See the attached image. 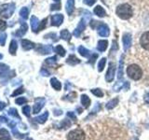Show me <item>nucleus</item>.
<instances>
[{
    "mask_svg": "<svg viewBox=\"0 0 149 140\" xmlns=\"http://www.w3.org/2000/svg\"><path fill=\"white\" fill-rule=\"evenodd\" d=\"M116 15L122 20H128L132 16L133 11L129 4H122L116 8Z\"/></svg>",
    "mask_w": 149,
    "mask_h": 140,
    "instance_id": "obj_1",
    "label": "nucleus"
},
{
    "mask_svg": "<svg viewBox=\"0 0 149 140\" xmlns=\"http://www.w3.org/2000/svg\"><path fill=\"white\" fill-rule=\"evenodd\" d=\"M127 73H128V76L130 78H132L133 80H139L143 76V71L141 67L134 64L129 65L127 68Z\"/></svg>",
    "mask_w": 149,
    "mask_h": 140,
    "instance_id": "obj_2",
    "label": "nucleus"
},
{
    "mask_svg": "<svg viewBox=\"0 0 149 140\" xmlns=\"http://www.w3.org/2000/svg\"><path fill=\"white\" fill-rule=\"evenodd\" d=\"M15 4L14 3H8V4H3L0 6V15L3 18L8 19L12 16V14L15 11Z\"/></svg>",
    "mask_w": 149,
    "mask_h": 140,
    "instance_id": "obj_3",
    "label": "nucleus"
},
{
    "mask_svg": "<svg viewBox=\"0 0 149 140\" xmlns=\"http://www.w3.org/2000/svg\"><path fill=\"white\" fill-rule=\"evenodd\" d=\"M67 140H85V133L81 129H76L69 132Z\"/></svg>",
    "mask_w": 149,
    "mask_h": 140,
    "instance_id": "obj_4",
    "label": "nucleus"
},
{
    "mask_svg": "<svg viewBox=\"0 0 149 140\" xmlns=\"http://www.w3.org/2000/svg\"><path fill=\"white\" fill-rule=\"evenodd\" d=\"M46 104V99L43 97H39L36 98L35 100V105L33 106V113L34 114H37L39 113L40 110L43 108V106Z\"/></svg>",
    "mask_w": 149,
    "mask_h": 140,
    "instance_id": "obj_5",
    "label": "nucleus"
},
{
    "mask_svg": "<svg viewBox=\"0 0 149 140\" xmlns=\"http://www.w3.org/2000/svg\"><path fill=\"white\" fill-rule=\"evenodd\" d=\"M115 72H116V65L114 63L110 62L108 64V70H107L105 75V80L107 82H112L115 78Z\"/></svg>",
    "mask_w": 149,
    "mask_h": 140,
    "instance_id": "obj_6",
    "label": "nucleus"
},
{
    "mask_svg": "<svg viewBox=\"0 0 149 140\" xmlns=\"http://www.w3.org/2000/svg\"><path fill=\"white\" fill-rule=\"evenodd\" d=\"M85 28H86V19L85 18H82L81 20H80V22H78V25L76 28V30L74 31V36L78 37L79 36L81 35V33L84 30H85Z\"/></svg>",
    "mask_w": 149,
    "mask_h": 140,
    "instance_id": "obj_7",
    "label": "nucleus"
},
{
    "mask_svg": "<svg viewBox=\"0 0 149 140\" xmlns=\"http://www.w3.org/2000/svg\"><path fill=\"white\" fill-rule=\"evenodd\" d=\"M122 42H123V48L124 50L127 51L132 43V35L130 34H124L122 37Z\"/></svg>",
    "mask_w": 149,
    "mask_h": 140,
    "instance_id": "obj_8",
    "label": "nucleus"
},
{
    "mask_svg": "<svg viewBox=\"0 0 149 140\" xmlns=\"http://www.w3.org/2000/svg\"><path fill=\"white\" fill-rule=\"evenodd\" d=\"M140 43L144 50H149V31L143 33L140 38Z\"/></svg>",
    "mask_w": 149,
    "mask_h": 140,
    "instance_id": "obj_9",
    "label": "nucleus"
},
{
    "mask_svg": "<svg viewBox=\"0 0 149 140\" xmlns=\"http://www.w3.org/2000/svg\"><path fill=\"white\" fill-rule=\"evenodd\" d=\"M36 50L38 51L41 54H49L50 52H52L53 50V47L51 45H42L39 44V46L37 47Z\"/></svg>",
    "mask_w": 149,
    "mask_h": 140,
    "instance_id": "obj_10",
    "label": "nucleus"
},
{
    "mask_svg": "<svg viewBox=\"0 0 149 140\" xmlns=\"http://www.w3.org/2000/svg\"><path fill=\"white\" fill-rule=\"evenodd\" d=\"M63 22V14H55L51 17V25L53 26H60Z\"/></svg>",
    "mask_w": 149,
    "mask_h": 140,
    "instance_id": "obj_11",
    "label": "nucleus"
},
{
    "mask_svg": "<svg viewBox=\"0 0 149 140\" xmlns=\"http://www.w3.org/2000/svg\"><path fill=\"white\" fill-rule=\"evenodd\" d=\"M109 28L104 23H101V24L98 26V34L101 36H109Z\"/></svg>",
    "mask_w": 149,
    "mask_h": 140,
    "instance_id": "obj_12",
    "label": "nucleus"
},
{
    "mask_svg": "<svg viewBox=\"0 0 149 140\" xmlns=\"http://www.w3.org/2000/svg\"><path fill=\"white\" fill-rule=\"evenodd\" d=\"M9 72V67L8 65L5 64H0V78H8V75H10L11 73H13V71Z\"/></svg>",
    "mask_w": 149,
    "mask_h": 140,
    "instance_id": "obj_13",
    "label": "nucleus"
},
{
    "mask_svg": "<svg viewBox=\"0 0 149 140\" xmlns=\"http://www.w3.org/2000/svg\"><path fill=\"white\" fill-rule=\"evenodd\" d=\"M39 25H40V22H39L38 19H37L36 16H32L31 17V27H32V30L34 31L35 33L38 32Z\"/></svg>",
    "mask_w": 149,
    "mask_h": 140,
    "instance_id": "obj_14",
    "label": "nucleus"
},
{
    "mask_svg": "<svg viewBox=\"0 0 149 140\" xmlns=\"http://www.w3.org/2000/svg\"><path fill=\"white\" fill-rule=\"evenodd\" d=\"M27 29H28V26L26 24V22H21V27H20V29H19L16 33H15V36H19V37H21L22 36H24L25 35V33L27 32Z\"/></svg>",
    "mask_w": 149,
    "mask_h": 140,
    "instance_id": "obj_15",
    "label": "nucleus"
},
{
    "mask_svg": "<svg viewBox=\"0 0 149 140\" xmlns=\"http://www.w3.org/2000/svg\"><path fill=\"white\" fill-rule=\"evenodd\" d=\"M22 47L24 50H29L35 48V43H33L32 41L27 40V39H22Z\"/></svg>",
    "mask_w": 149,
    "mask_h": 140,
    "instance_id": "obj_16",
    "label": "nucleus"
},
{
    "mask_svg": "<svg viewBox=\"0 0 149 140\" xmlns=\"http://www.w3.org/2000/svg\"><path fill=\"white\" fill-rule=\"evenodd\" d=\"M126 89V90H128V89L130 88V83L129 82H127V81H124V82H122V83H121V82H118V83H116V85L114 86V90L116 91V92H118V91H120L121 90V89Z\"/></svg>",
    "mask_w": 149,
    "mask_h": 140,
    "instance_id": "obj_17",
    "label": "nucleus"
},
{
    "mask_svg": "<svg viewBox=\"0 0 149 140\" xmlns=\"http://www.w3.org/2000/svg\"><path fill=\"white\" fill-rule=\"evenodd\" d=\"M49 118V112L48 111H46L44 114H42L41 116H38V117H36V118H35V121H36L37 123H40V124H43L45 123L47 120H48Z\"/></svg>",
    "mask_w": 149,
    "mask_h": 140,
    "instance_id": "obj_18",
    "label": "nucleus"
},
{
    "mask_svg": "<svg viewBox=\"0 0 149 140\" xmlns=\"http://www.w3.org/2000/svg\"><path fill=\"white\" fill-rule=\"evenodd\" d=\"M74 10V0H67L66 2V12L68 13V15L73 14Z\"/></svg>",
    "mask_w": 149,
    "mask_h": 140,
    "instance_id": "obj_19",
    "label": "nucleus"
},
{
    "mask_svg": "<svg viewBox=\"0 0 149 140\" xmlns=\"http://www.w3.org/2000/svg\"><path fill=\"white\" fill-rule=\"evenodd\" d=\"M50 84H51V86H52V88L56 91H60L61 89H62V83H61L56 78H52L50 79Z\"/></svg>",
    "mask_w": 149,
    "mask_h": 140,
    "instance_id": "obj_20",
    "label": "nucleus"
},
{
    "mask_svg": "<svg viewBox=\"0 0 149 140\" xmlns=\"http://www.w3.org/2000/svg\"><path fill=\"white\" fill-rule=\"evenodd\" d=\"M0 140H11V136L8 130L0 129Z\"/></svg>",
    "mask_w": 149,
    "mask_h": 140,
    "instance_id": "obj_21",
    "label": "nucleus"
},
{
    "mask_svg": "<svg viewBox=\"0 0 149 140\" xmlns=\"http://www.w3.org/2000/svg\"><path fill=\"white\" fill-rule=\"evenodd\" d=\"M66 63L70 65H76L77 64L80 63V60H79L78 58H77V56H74V55H70L69 57L67 58L66 60Z\"/></svg>",
    "mask_w": 149,
    "mask_h": 140,
    "instance_id": "obj_22",
    "label": "nucleus"
},
{
    "mask_svg": "<svg viewBox=\"0 0 149 140\" xmlns=\"http://www.w3.org/2000/svg\"><path fill=\"white\" fill-rule=\"evenodd\" d=\"M81 104L83 106L84 108H88L91 105V99L87 94H83L81 95Z\"/></svg>",
    "mask_w": 149,
    "mask_h": 140,
    "instance_id": "obj_23",
    "label": "nucleus"
},
{
    "mask_svg": "<svg viewBox=\"0 0 149 140\" xmlns=\"http://www.w3.org/2000/svg\"><path fill=\"white\" fill-rule=\"evenodd\" d=\"M17 48H18V45H17V41L15 39H12L10 42V45H9V53L11 55H15L16 54V51H17Z\"/></svg>",
    "mask_w": 149,
    "mask_h": 140,
    "instance_id": "obj_24",
    "label": "nucleus"
},
{
    "mask_svg": "<svg viewBox=\"0 0 149 140\" xmlns=\"http://www.w3.org/2000/svg\"><path fill=\"white\" fill-rule=\"evenodd\" d=\"M107 46H108V41L107 40H100L99 42H98L97 50L99 51H104L107 49Z\"/></svg>",
    "mask_w": 149,
    "mask_h": 140,
    "instance_id": "obj_25",
    "label": "nucleus"
},
{
    "mask_svg": "<svg viewBox=\"0 0 149 140\" xmlns=\"http://www.w3.org/2000/svg\"><path fill=\"white\" fill-rule=\"evenodd\" d=\"M123 65H124V55L121 56L120 61H119V67H118V79L123 78Z\"/></svg>",
    "mask_w": 149,
    "mask_h": 140,
    "instance_id": "obj_26",
    "label": "nucleus"
},
{
    "mask_svg": "<svg viewBox=\"0 0 149 140\" xmlns=\"http://www.w3.org/2000/svg\"><path fill=\"white\" fill-rule=\"evenodd\" d=\"M94 13L96 14L97 16H99L101 18L104 17L106 15V12L104 10V8L101 7V6H97L96 8H94Z\"/></svg>",
    "mask_w": 149,
    "mask_h": 140,
    "instance_id": "obj_27",
    "label": "nucleus"
},
{
    "mask_svg": "<svg viewBox=\"0 0 149 140\" xmlns=\"http://www.w3.org/2000/svg\"><path fill=\"white\" fill-rule=\"evenodd\" d=\"M78 52L81 56H83V57H88V56L91 55V51L88 50V49H86L85 47H83V46H79L78 47Z\"/></svg>",
    "mask_w": 149,
    "mask_h": 140,
    "instance_id": "obj_28",
    "label": "nucleus"
},
{
    "mask_svg": "<svg viewBox=\"0 0 149 140\" xmlns=\"http://www.w3.org/2000/svg\"><path fill=\"white\" fill-rule=\"evenodd\" d=\"M118 104V98H114V99L110 100L107 104L105 105V107L107 109H112Z\"/></svg>",
    "mask_w": 149,
    "mask_h": 140,
    "instance_id": "obj_29",
    "label": "nucleus"
},
{
    "mask_svg": "<svg viewBox=\"0 0 149 140\" xmlns=\"http://www.w3.org/2000/svg\"><path fill=\"white\" fill-rule=\"evenodd\" d=\"M61 37H62V38L65 41H69L70 39H71V34H70L68 30L63 29V30L61 31Z\"/></svg>",
    "mask_w": 149,
    "mask_h": 140,
    "instance_id": "obj_30",
    "label": "nucleus"
},
{
    "mask_svg": "<svg viewBox=\"0 0 149 140\" xmlns=\"http://www.w3.org/2000/svg\"><path fill=\"white\" fill-rule=\"evenodd\" d=\"M8 115L9 116H11V117H13V118H16V119H18V120H20L21 118H20V116H19V114H18V111H17V109L15 108V107H11V108H9V110H8Z\"/></svg>",
    "mask_w": 149,
    "mask_h": 140,
    "instance_id": "obj_31",
    "label": "nucleus"
},
{
    "mask_svg": "<svg viewBox=\"0 0 149 140\" xmlns=\"http://www.w3.org/2000/svg\"><path fill=\"white\" fill-rule=\"evenodd\" d=\"M57 63V57L56 56H52V57H49L48 59H46V64L50 66H54Z\"/></svg>",
    "mask_w": 149,
    "mask_h": 140,
    "instance_id": "obj_32",
    "label": "nucleus"
},
{
    "mask_svg": "<svg viewBox=\"0 0 149 140\" xmlns=\"http://www.w3.org/2000/svg\"><path fill=\"white\" fill-rule=\"evenodd\" d=\"M105 64H106V58H102L100 61H99V64H98V71L99 72H102V70H104V66H105Z\"/></svg>",
    "mask_w": 149,
    "mask_h": 140,
    "instance_id": "obj_33",
    "label": "nucleus"
},
{
    "mask_svg": "<svg viewBox=\"0 0 149 140\" xmlns=\"http://www.w3.org/2000/svg\"><path fill=\"white\" fill-rule=\"evenodd\" d=\"M55 51H56V52H57L60 56H62V57L65 56V53H66V51H65V50H64L61 45H58L57 47H56V48H55Z\"/></svg>",
    "mask_w": 149,
    "mask_h": 140,
    "instance_id": "obj_34",
    "label": "nucleus"
},
{
    "mask_svg": "<svg viewBox=\"0 0 149 140\" xmlns=\"http://www.w3.org/2000/svg\"><path fill=\"white\" fill-rule=\"evenodd\" d=\"M20 15L22 18L23 19H27L28 18V15H29V9L27 8H22L21 10H20Z\"/></svg>",
    "mask_w": 149,
    "mask_h": 140,
    "instance_id": "obj_35",
    "label": "nucleus"
},
{
    "mask_svg": "<svg viewBox=\"0 0 149 140\" xmlns=\"http://www.w3.org/2000/svg\"><path fill=\"white\" fill-rule=\"evenodd\" d=\"M24 92V89H23V87H20V88H18L17 90H15L13 92H12V94H11V97H15V96H18V95H20L22 94V93Z\"/></svg>",
    "mask_w": 149,
    "mask_h": 140,
    "instance_id": "obj_36",
    "label": "nucleus"
},
{
    "mask_svg": "<svg viewBox=\"0 0 149 140\" xmlns=\"http://www.w3.org/2000/svg\"><path fill=\"white\" fill-rule=\"evenodd\" d=\"M91 92L97 97H102V96H104V92H102V90H100V89H92V90H91Z\"/></svg>",
    "mask_w": 149,
    "mask_h": 140,
    "instance_id": "obj_37",
    "label": "nucleus"
},
{
    "mask_svg": "<svg viewBox=\"0 0 149 140\" xmlns=\"http://www.w3.org/2000/svg\"><path fill=\"white\" fill-rule=\"evenodd\" d=\"M12 133L14 134V136H15L16 138H18V139H22L24 136H26V134H22L19 133L16 128H12Z\"/></svg>",
    "mask_w": 149,
    "mask_h": 140,
    "instance_id": "obj_38",
    "label": "nucleus"
},
{
    "mask_svg": "<svg viewBox=\"0 0 149 140\" xmlns=\"http://www.w3.org/2000/svg\"><path fill=\"white\" fill-rule=\"evenodd\" d=\"M15 103L17 105H24V104H26L27 103V99L25 97H19V98H17V99L15 100Z\"/></svg>",
    "mask_w": 149,
    "mask_h": 140,
    "instance_id": "obj_39",
    "label": "nucleus"
},
{
    "mask_svg": "<svg viewBox=\"0 0 149 140\" xmlns=\"http://www.w3.org/2000/svg\"><path fill=\"white\" fill-rule=\"evenodd\" d=\"M30 112H31V107L29 106H24L22 107V113L26 117H30Z\"/></svg>",
    "mask_w": 149,
    "mask_h": 140,
    "instance_id": "obj_40",
    "label": "nucleus"
},
{
    "mask_svg": "<svg viewBox=\"0 0 149 140\" xmlns=\"http://www.w3.org/2000/svg\"><path fill=\"white\" fill-rule=\"evenodd\" d=\"M6 39H7V34L6 33H1V34H0V45L5 46Z\"/></svg>",
    "mask_w": 149,
    "mask_h": 140,
    "instance_id": "obj_41",
    "label": "nucleus"
},
{
    "mask_svg": "<svg viewBox=\"0 0 149 140\" xmlns=\"http://www.w3.org/2000/svg\"><path fill=\"white\" fill-rule=\"evenodd\" d=\"M70 125H71V123H70V121H68L67 120H63V123H61V126H63V128H67V127H69Z\"/></svg>",
    "mask_w": 149,
    "mask_h": 140,
    "instance_id": "obj_42",
    "label": "nucleus"
},
{
    "mask_svg": "<svg viewBox=\"0 0 149 140\" xmlns=\"http://www.w3.org/2000/svg\"><path fill=\"white\" fill-rule=\"evenodd\" d=\"M67 116L69 117L70 119H72L73 120H77V116L74 115V112H72V111H69V112H67Z\"/></svg>",
    "mask_w": 149,
    "mask_h": 140,
    "instance_id": "obj_43",
    "label": "nucleus"
},
{
    "mask_svg": "<svg viewBox=\"0 0 149 140\" xmlns=\"http://www.w3.org/2000/svg\"><path fill=\"white\" fill-rule=\"evenodd\" d=\"M60 8H61V4L60 3H57L56 5H51V8H50L51 10H59Z\"/></svg>",
    "mask_w": 149,
    "mask_h": 140,
    "instance_id": "obj_44",
    "label": "nucleus"
},
{
    "mask_svg": "<svg viewBox=\"0 0 149 140\" xmlns=\"http://www.w3.org/2000/svg\"><path fill=\"white\" fill-rule=\"evenodd\" d=\"M46 23H47V19H44V20L40 22V25H39V29H38V31H41V30H43V29H44L45 26H46Z\"/></svg>",
    "mask_w": 149,
    "mask_h": 140,
    "instance_id": "obj_45",
    "label": "nucleus"
},
{
    "mask_svg": "<svg viewBox=\"0 0 149 140\" xmlns=\"http://www.w3.org/2000/svg\"><path fill=\"white\" fill-rule=\"evenodd\" d=\"M7 28V23L5 22L4 21H2V20H0V30H5Z\"/></svg>",
    "mask_w": 149,
    "mask_h": 140,
    "instance_id": "obj_46",
    "label": "nucleus"
},
{
    "mask_svg": "<svg viewBox=\"0 0 149 140\" xmlns=\"http://www.w3.org/2000/svg\"><path fill=\"white\" fill-rule=\"evenodd\" d=\"M41 75L42 76H45V77H48V76H49V72L48 71L47 69H45V68H42L41 69Z\"/></svg>",
    "mask_w": 149,
    "mask_h": 140,
    "instance_id": "obj_47",
    "label": "nucleus"
},
{
    "mask_svg": "<svg viewBox=\"0 0 149 140\" xmlns=\"http://www.w3.org/2000/svg\"><path fill=\"white\" fill-rule=\"evenodd\" d=\"M8 119H7L5 116H0V123H8Z\"/></svg>",
    "mask_w": 149,
    "mask_h": 140,
    "instance_id": "obj_48",
    "label": "nucleus"
},
{
    "mask_svg": "<svg viewBox=\"0 0 149 140\" xmlns=\"http://www.w3.org/2000/svg\"><path fill=\"white\" fill-rule=\"evenodd\" d=\"M95 2H96V0H84V3L88 5V6H92Z\"/></svg>",
    "mask_w": 149,
    "mask_h": 140,
    "instance_id": "obj_49",
    "label": "nucleus"
},
{
    "mask_svg": "<svg viewBox=\"0 0 149 140\" xmlns=\"http://www.w3.org/2000/svg\"><path fill=\"white\" fill-rule=\"evenodd\" d=\"M97 57H98V54H93L92 55V57L91 58V60L90 61H88V63H90V64H94V62H95V60L97 59Z\"/></svg>",
    "mask_w": 149,
    "mask_h": 140,
    "instance_id": "obj_50",
    "label": "nucleus"
},
{
    "mask_svg": "<svg viewBox=\"0 0 149 140\" xmlns=\"http://www.w3.org/2000/svg\"><path fill=\"white\" fill-rule=\"evenodd\" d=\"M62 114H63V111L62 110L55 109V111H54V115L55 116H59V115H62Z\"/></svg>",
    "mask_w": 149,
    "mask_h": 140,
    "instance_id": "obj_51",
    "label": "nucleus"
},
{
    "mask_svg": "<svg viewBox=\"0 0 149 140\" xmlns=\"http://www.w3.org/2000/svg\"><path fill=\"white\" fill-rule=\"evenodd\" d=\"M144 102L149 105V92H147L146 94V96H144Z\"/></svg>",
    "mask_w": 149,
    "mask_h": 140,
    "instance_id": "obj_52",
    "label": "nucleus"
},
{
    "mask_svg": "<svg viewBox=\"0 0 149 140\" xmlns=\"http://www.w3.org/2000/svg\"><path fill=\"white\" fill-rule=\"evenodd\" d=\"M5 107H6V104L3 102H0V110H3Z\"/></svg>",
    "mask_w": 149,
    "mask_h": 140,
    "instance_id": "obj_53",
    "label": "nucleus"
},
{
    "mask_svg": "<svg viewBox=\"0 0 149 140\" xmlns=\"http://www.w3.org/2000/svg\"><path fill=\"white\" fill-rule=\"evenodd\" d=\"M25 140H34V139H33V138H31V137H27Z\"/></svg>",
    "mask_w": 149,
    "mask_h": 140,
    "instance_id": "obj_54",
    "label": "nucleus"
},
{
    "mask_svg": "<svg viewBox=\"0 0 149 140\" xmlns=\"http://www.w3.org/2000/svg\"><path fill=\"white\" fill-rule=\"evenodd\" d=\"M2 58H3V55H2L1 53H0V60H1Z\"/></svg>",
    "mask_w": 149,
    "mask_h": 140,
    "instance_id": "obj_55",
    "label": "nucleus"
},
{
    "mask_svg": "<svg viewBox=\"0 0 149 140\" xmlns=\"http://www.w3.org/2000/svg\"><path fill=\"white\" fill-rule=\"evenodd\" d=\"M54 1H55V2H57V3H59V1H60V0H54Z\"/></svg>",
    "mask_w": 149,
    "mask_h": 140,
    "instance_id": "obj_56",
    "label": "nucleus"
}]
</instances>
